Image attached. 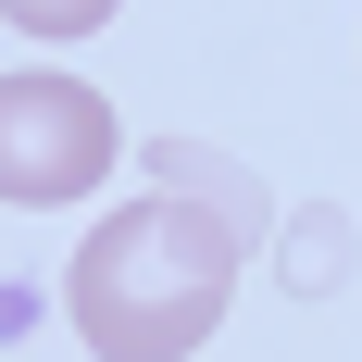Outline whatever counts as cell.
<instances>
[{
	"instance_id": "cell-1",
	"label": "cell",
	"mask_w": 362,
	"mask_h": 362,
	"mask_svg": "<svg viewBox=\"0 0 362 362\" xmlns=\"http://www.w3.org/2000/svg\"><path fill=\"white\" fill-rule=\"evenodd\" d=\"M63 300H75V337L100 362H187L238 300V200L150 187V200L100 213Z\"/></svg>"
},
{
	"instance_id": "cell-2",
	"label": "cell",
	"mask_w": 362,
	"mask_h": 362,
	"mask_svg": "<svg viewBox=\"0 0 362 362\" xmlns=\"http://www.w3.org/2000/svg\"><path fill=\"white\" fill-rule=\"evenodd\" d=\"M125 163V125L88 75H0V200L13 213H63Z\"/></svg>"
},
{
	"instance_id": "cell-3",
	"label": "cell",
	"mask_w": 362,
	"mask_h": 362,
	"mask_svg": "<svg viewBox=\"0 0 362 362\" xmlns=\"http://www.w3.org/2000/svg\"><path fill=\"white\" fill-rule=\"evenodd\" d=\"M0 13H13L25 37H100L112 13H125V0H0Z\"/></svg>"
}]
</instances>
